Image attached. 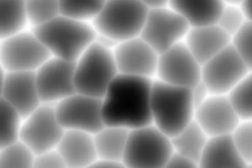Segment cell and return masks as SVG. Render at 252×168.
Wrapping results in <instances>:
<instances>
[{
  "mask_svg": "<svg viewBox=\"0 0 252 168\" xmlns=\"http://www.w3.org/2000/svg\"><path fill=\"white\" fill-rule=\"evenodd\" d=\"M64 132L56 115L55 104L41 103L24 119L20 140L37 154L56 148Z\"/></svg>",
  "mask_w": 252,
  "mask_h": 168,
  "instance_id": "cell-11",
  "label": "cell"
},
{
  "mask_svg": "<svg viewBox=\"0 0 252 168\" xmlns=\"http://www.w3.org/2000/svg\"><path fill=\"white\" fill-rule=\"evenodd\" d=\"M231 44L246 64L252 70V22L246 21L241 28L232 36Z\"/></svg>",
  "mask_w": 252,
  "mask_h": 168,
  "instance_id": "cell-30",
  "label": "cell"
},
{
  "mask_svg": "<svg viewBox=\"0 0 252 168\" xmlns=\"http://www.w3.org/2000/svg\"><path fill=\"white\" fill-rule=\"evenodd\" d=\"M168 6L191 27L217 24L224 7L221 0H169Z\"/></svg>",
  "mask_w": 252,
  "mask_h": 168,
  "instance_id": "cell-20",
  "label": "cell"
},
{
  "mask_svg": "<svg viewBox=\"0 0 252 168\" xmlns=\"http://www.w3.org/2000/svg\"><path fill=\"white\" fill-rule=\"evenodd\" d=\"M150 8L141 0H105L92 24L116 43L140 36Z\"/></svg>",
  "mask_w": 252,
  "mask_h": 168,
  "instance_id": "cell-4",
  "label": "cell"
},
{
  "mask_svg": "<svg viewBox=\"0 0 252 168\" xmlns=\"http://www.w3.org/2000/svg\"><path fill=\"white\" fill-rule=\"evenodd\" d=\"M185 44L203 65L231 43V36L218 24L190 27L184 40Z\"/></svg>",
  "mask_w": 252,
  "mask_h": 168,
  "instance_id": "cell-17",
  "label": "cell"
},
{
  "mask_svg": "<svg viewBox=\"0 0 252 168\" xmlns=\"http://www.w3.org/2000/svg\"><path fill=\"white\" fill-rule=\"evenodd\" d=\"M57 118L65 130L94 135L105 126L102 98L75 92L55 104Z\"/></svg>",
  "mask_w": 252,
  "mask_h": 168,
  "instance_id": "cell-9",
  "label": "cell"
},
{
  "mask_svg": "<svg viewBox=\"0 0 252 168\" xmlns=\"http://www.w3.org/2000/svg\"><path fill=\"white\" fill-rule=\"evenodd\" d=\"M30 27L43 25L60 15L59 0H26Z\"/></svg>",
  "mask_w": 252,
  "mask_h": 168,
  "instance_id": "cell-28",
  "label": "cell"
},
{
  "mask_svg": "<svg viewBox=\"0 0 252 168\" xmlns=\"http://www.w3.org/2000/svg\"><path fill=\"white\" fill-rule=\"evenodd\" d=\"M104 3L105 0H59L60 14L92 23Z\"/></svg>",
  "mask_w": 252,
  "mask_h": 168,
  "instance_id": "cell-26",
  "label": "cell"
},
{
  "mask_svg": "<svg viewBox=\"0 0 252 168\" xmlns=\"http://www.w3.org/2000/svg\"><path fill=\"white\" fill-rule=\"evenodd\" d=\"M147 7L150 9L152 8H158L168 6L169 0H141Z\"/></svg>",
  "mask_w": 252,
  "mask_h": 168,
  "instance_id": "cell-36",
  "label": "cell"
},
{
  "mask_svg": "<svg viewBox=\"0 0 252 168\" xmlns=\"http://www.w3.org/2000/svg\"><path fill=\"white\" fill-rule=\"evenodd\" d=\"M251 165H252V164H251Z\"/></svg>",
  "mask_w": 252,
  "mask_h": 168,
  "instance_id": "cell-39",
  "label": "cell"
},
{
  "mask_svg": "<svg viewBox=\"0 0 252 168\" xmlns=\"http://www.w3.org/2000/svg\"><path fill=\"white\" fill-rule=\"evenodd\" d=\"M92 167H125L124 163L122 161L118 160H113V159H108V158H96V160L93 163Z\"/></svg>",
  "mask_w": 252,
  "mask_h": 168,
  "instance_id": "cell-35",
  "label": "cell"
},
{
  "mask_svg": "<svg viewBox=\"0 0 252 168\" xmlns=\"http://www.w3.org/2000/svg\"><path fill=\"white\" fill-rule=\"evenodd\" d=\"M153 80L118 74L102 97L105 125L132 130L153 124L151 112Z\"/></svg>",
  "mask_w": 252,
  "mask_h": 168,
  "instance_id": "cell-1",
  "label": "cell"
},
{
  "mask_svg": "<svg viewBox=\"0 0 252 168\" xmlns=\"http://www.w3.org/2000/svg\"><path fill=\"white\" fill-rule=\"evenodd\" d=\"M165 167H174V168H192V167H198L197 163L194 162L192 159L187 157L186 155L176 151L173 149L172 153L170 154Z\"/></svg>",
  "mask_w": 252,
  "mask_h": 168,
  "instance_id": "cell-33",
  "label": "cell"
},
{
  "mask_svg": "<svg viewBox=\"0 0 252 168\" xmlns=\"http://www.w3.org/2000/svg\"><path fill=\"white\" fill-rule=\"evenodd\" d=\"M246 21L247 19L241 6L224 5L217 24L232 38Z\"/></svg>",
  "mask_w": 252,
  "mask_h": 168,
  "instance_id": "cell-29",
  "label": "cell"
},
{
  "mask_svg": "<svg viewBox=\"0 0 252 168\" xmlns=\"http://www.w3.org/2000/svg\"><path fill=\"white\" fill-rule=\"evenodd\" d=\"M201 73L202 65L181 41L159 54L155 79L191 88L201 81Z\"/></svg>",
  "mask_w": 252,
  "mask_h": 168,
  "instance_id": "cell-13",
  "label": "cell"
},
{
  "mask_svg": "<svg viewBox=\"0 0 252 168\" xmlns=\"http://www.w3.org/2000/svg\"><path fill=\"white\" fill-rule=\"evenodd\" d=\"M113 54L119 74L156 78L159 54L141 36L118 42Z\"/></svg>",
  "mask_w": 252,
  "mask_h": 168,
  "instance_id": "cell-14",
  "label": "cell"
},
{
  "mask_svg": "<svg viewBox=\"0 0 252 168\" xmlns=\"http://www.w3.org/2000/svg\"><path fill=\"white\" fill-rule=\"evenodd\" d=\"M66 167H92L97 158L94 135L65 130L57 147Z\"/></svg>",
  "mask_w": 252,
  "mask_h": 168,
  "instance_id": "cell-18",
  "label": "cell"
},
{
  "mask_svg": "<svg viewBox=\"0 0 252 168\" xmlns=\"http://www.w3.org/2000/svg\"><path fill=\"white\" fill-rule=\"evenodd\" d=\"M31 28L26 0H0V39Z\"/></svg>",
  "mask_w": 252,
  "mask_h": 168,
  "instance_id": "cell-23",
  "label": "cell"
},
{
  "mask_svg": "<svg viewBox=\"0 0 252 168\" xmlns=\"http://www.w3.org/2000/svg\"><path fill=\"white\" fill-rule=\"evenodd\" d=\"M189 23L169 6L149 10L140 36L158 54L184 40Z\"/></svg>",
  "mask_w": 252,
  "mask_h": 168,
  "instance_id": "cell-8",
  "label": "cell"
},
{
  "mask_svg": "<svg viewBox=\"0 0 252 168\" xmlns=\"http://www.w3.org/2000/svg\"><path fill=\"white\" fill-rule=\"evenodd\" d=\"M118 74L113 49L94 41L76 61V90L102 98Z\"/></svg>",
  "mask_w": 252,
  "mask_h": 168,
  "instance_id": "cell-5",
  "label": "cell"
},
{
  "mask_svg": "<svg viewBox=\"0 0 252 168\" xmlns=\"http://www.w3.org/2000/svg\"><path fill=\"white\" fill-rule=\"evenodd\" d=\"M129 131L126 128L105 125L94 135L97 158L122 161ZM123 162V161H122Z\"/></svg>",
  "mask_w": 252,
  "mask_h": 168,
  "instance_id": "cell-21",
  "label": "cell"
},
{
  "mask_svg": "<svg viewBox=\"0 0 252 168\" xmlns=\"http://www.w3.org/2000/svg\"><path fill=\"white\" fill-rule=\"evenodd\" d=\"M249 71L230 43L202 65L201 80L212 94H228Z\"/></svg>",
  "mask_w": 252,
  "mask_h": 168,
  "instance_id": "cell-10",
  "label": "cell"
},
{
  "mask_svg": "<svg viewBox=\"0 0 252 168\" xmlns=\"http://www.w3.org/2000/svg\"><path fill=\"white\" fill-rule=\"evenodd\" d=\"M33 167L37 168H60L66 167V164L57 148L49 149L35 154Z\"/></svg>",
  "mask_w": 252,
  "mask_h": 168,
  "instance_id": "cell-32",
  "label": "cell"
},
{
  "mask_svg": "<svg viewBox=\"0 0 252 168\" xmlns=\"http://www.w3.org/2000/svg\"><path fill=\"white\" fill-rule=\"evenodd\" d=\"M211 94V91L209 90L208 86L204 84L202 80L199 83H197L193 87H191L192 101L195 106V109L199 107Z\"/></svg>",
  "mask_w": 252,
  "mask_h": 168,
  "instance_id": "cell-34",
  "label": "cell"
},
{
  "mask_svg": "<svg viewBox=\"0 0 252 168\" xmlns=\"http://www.w3.org/2000/svg\"><path fill=\"white\" fill-rule=\"evenodd\" d=\"M75 64L76 61L51 56L35 71L36 85L42 103L56 104L77 92Z\"/></svg>",
  "mask_w": 252,
  "mask_h": 168,
  "instance_id": "cell-12",
  "label": "cell"
},
{
  "mask_svg": "<svg viewBox=\"0 0 252 168\" xmlns=\"http://www.w3.org/2000/svg\"><path fill=\"white\" fill-rule=\"evenodd\" d=\"M35 153L21 140L0 147V167H33Z\"/></svg>",
  "mask_w": 252,
  "mask_h": 168,
  "instance_id": "cell-25",
  "label": "cell"
},
{
  "mask_svg": "<svg viewBox=\"0 0 252 168\" xmlns=\"http://www.w3.org/2000/svg\"><path fill=\"white\" fill-rule=\"evenodd\" d=\"M0 147H3L20 140L24 118L13 106L3 99L0 100Z\"/></svg>",
  "mask_w": 252,
  "mask_h": 168,
  "instance_id": "cell-24",
  "label": "cell"
},
{
  "mask_svg": "<svg viewBox=\"0 0 252 168\" xmlns=\"http://www.w3.org/2000/svg\"><path fill=\"white\" fill-rule=\"evenodd\" d=\"M234 142L249 165L252 164V119L241 120L232 133Z\"/></svg>",
  "mask_w": 252,
  "mask_h": 168,
  "instance_id": "cell-31",
  "label": "cell"
},
{
  "mask_svg": "<svg viewBox=\"0 0 252 168\" xmlns=\"http://www.w3.org/2000/svg\"><path fill=\"white\" fill-rule=\"evenodd\" d=\"M50 57L32 28L0 39V63L5 71L35 72Z\"/></svg>",
  "mask_w": 252,
  "mask_h": 168,
  "instance_id": "cell-7",
  "label": "cell"
},
{
  "mask_svg": "<svg viewBox=\"0 0 252 168\" xmlns=\"http://www.w3.org/2000/svg\"><path fill=\"white\" fill-rule=\"evenodd\" d=\"M208 139L209 136L206 132L193 120L171 138V142L174 150L192 159L199 167V161Z\"/></svg>",
  "mask_w": 252,
  "mask_h": 168,
  "instance_id": "cell-22",
  "label": "cell"
},
{
  "mask_svg": "<svg viewBox=\"0 0 252 168\" xmlns=\"http://www.w3.org/2000/svg\"><path fill=\"white\" fill-rule=\"evenodd\" d=\"M241 120L252 119V70L228 93Z\"/></svg>",
  "mask_w": 252,
  "mask_h": 168,
  "instance_id": "cell-27",
  "label": "cell"
},
{
  "mask_svg": "<svg viewBox=\"0 0 252 168\" xmlns=\"http://www.w3.org/2000/svg\"><path fill=\"white\" fill-rule=\"evenodd\" d=\"M1 99L13 106L25 119L41 103L35 72H9L1 68Z\"/></svg>",
  "mask_w": 252,
  "mask_h": 168,
  "instance_id": "cell-15",
  "label": "cell"
},
{
  "mask_svg": "<svg viewBox=\"0 0 252 168\" xmlns=\"http://www.w3.org/2000/svg\"><path fill=\"white\" fill-rule=\"evenodd\" d=\"M153 124L172 138L194 120L191 88L153 80L151 92Z\"/></svg>",
  "mask_w": 252,
  "mask_h": 168,
  "instance_id": "cell-3",
  "label": "cell"
},
{
  "mask_svg": "<svg viewBox=\"0 0 252 168\" xmlns=\"http://www.w3.org/2000/svg\"><path fill=\"white\" fill-rule=\"evenodd\" d=\"M51 56L77 61L95 41L97 32L91 22L59 15L51 21L32 28Z\"/></svg>",
  "mask_w": 252,
  "mask_h": 168,
  "instance_id": "cell-2",
  "label": "cell"
},
{
  "mask_svg": "<svg viewBox=\"0 0 252 168\" xmlns=\"http://www.w3.org/2000/svg\"><path fill=\"white\" fill-rule=\"evenodd\" d=\"M240 6L246 16V19L252 22V0H244Z\"/></svg>",
  "mask_w": 252,
  "mask_h": 168,
  "instance_id": "cell-37",
  "label": "cell"
},
{
  "mask_svg": "<svg viewBox=\"0 0 252 168\" xmlns=\"http://www.w3.org/2000/svg\"><path fill=\"white\" fill-rule=\"evenodd\" d=\"M172 151L171 138L150 124L129 131L122 161L125 167H165Z\"/></svg>",
  "mask_w": 252,
  "mask_h": 168,
  "instance_id": "cell-6",
  "label": "cell"
},
{
  "mask_svg": "<svg viewBox=\"0 0 252 168\" xmlns=\"http://www.w3.org/2000/svg\"><path fill=\"white\" fill-rule=\"evenodd\" d=\"M248 162L239 152L232 134L209 137L199 161V167L243 168Z\"/></svg>",
  "mask_w": 252,
  "mask_h": 168,
  "instance_id": "cell-19",
  "label": "cell"
},
{
  "mask_svg": "<svg viewBox=\"0 0 252 168\" xmlns=\"http://www.w3.org/2000/svg\"><path fill=\"white\" fill-rule=\"evenodd\" d=\"M224 5H238L240 6L244 0H221Z\"/></svg>",
  "mask_w": 252,
  "mask_h": 168,
  "instance_id": "cell-38",
  "label": "cell"
},
{
  "mask_svg": "<svg viewBox=\"0 0 252 168\" xmlns=\"http://www.w3.org/2000/svg\"><path fill=\"white\" fill-rule=\"evenodd\" d=\"M194 120L209 137L232 134L241 121L228 94H211L195 109Z\"/></svg>",
  "mask_w": 252,
  "mask_h": 168,
  "instance_id": "cell-16",
  "label": "cell"
}]
</instances>
